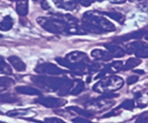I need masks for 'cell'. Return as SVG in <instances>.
<instances>
[{"mask_svg": "<svg viewBox=\"0 0 148 123\" xmlns=\"http://www.w3.org/2000/svg\"><path fill=\"white\" fill-rule=\"evenodd\" d=\"M141 63H142V61L138 59V58H129V59H128V61H126L124 66H123V71H128V70L132 69V68H134V67L139 66Z\"/></svg>", "mask_w": 148, "mask_h": 123, "instance_id": "18", "label": "cell"}, {"mask_svg": "<svg viewBox=\"0 0 148 123\" xmlns=\"http://www.w3.org/2000/svg\"><path fill=\"white\" fill-rule=\"evenodd\" d=\"M68 109L72 110V111H75V112H76L77 114L84 116V117H86V118H89V117H91L92 116V114L89 112V111H86V110L84 109H82V108L77 106H70L69 108H68Z\"/></svg>", "mask_w": 148, "mask_h": 123, "instance_id": "21", "label": "cell"}, {"mask_svg": "<svg viewBox=\"0 0 148 123\" xmlns=\"http://www.w3.org/2000/svg\"><path fill=\"white\" fill-rule=\"evenodd\" d=\"M10 1H18V0H10Z\"/></svg>", "mask_w": 148, "mask_h": 123, "instance_id": "39", "label": "cell"}, {"mask_svg": "<svg viewBox=\"0 0 148 123\" xmlns=\"http://www.w3.org/2000/svg\"><path fill=\"white\" fill-rule=\"evenodd\" d=\"M126 1V0H110V2L114 4H123Z\"/></svg>", "mask_w": 148, "mask_h": 123, "instance_id": "34", "label": "cell"}, {"mask_svg": "<svg viewBox=\"0 0 148 123\" xmlns=\"http://www.w3.org/2000/svg\"><path fill=\"white\" fill-rule=\"evenodd\" d=\"M133 72L136 73V74H145V71H144V70H141V69L134 70Z\"/></svg>", "mask_w": 148, "mask_h": 123, "instance_id": "35", "label": "cell"}, {"mask_svg": "<svg viewBox=\"0 0 148 123\" xmlns=\"http://www.w3.org/2000/svg\"><path fill=\"white\" fill-rule=\"evenodd\" d=\"M31 80L34 83L42 88H47L50 91H57L60 88L65 79L60 78H50L47 77H33Z\"/></svg>", "mask_w": 148, "mask_h": 123, "instance_id": "4", "label": "cell"}, {"mask_svg": "<svg viewBox=\"0 0 148 123\" xmlns=\"http://www.w3.org/2000/svg\"><path fill=\"white\" fill-rule=\"evenodd\" d=\"M41 5H42V8L44 10H49V5L48 4V2H47L46 0H42V2H41Z\"/></svg>", "mask_w": 148, "mask_h": 123, "instance_id": "33", "label": "cell"}, {"mask_svg": "<svg viewBox=\"0 0 148 123\" xmlns=\"http://www.w3.org/2000/svg\"><path fill=\"white\" fill-rule=\"evenodd\" d=\"M91 55L95 59L103 60V61H109L113 58L110 53H107L106 51L99 49H95L92 50L91 52Z\"/></svg>", "mask_w": 148, "mask_h": 123, "instance_id": "14", "label": "cell"}, {"mask_svg": "<svg viewBox=\"0 0 148 123\" xmlns=\"http://www.w3.org/2000/svg\"><path fill=\"white\" fill-rule=\"evenodd\" d=\"M104 46L106 48L109 50L110 54L112 57H115V58H121V57L124 56L126 51L123 50L121 47L118 46V45H113V44H105Z\"/></svg>", "mask_w": 148, "mask_h": 123, "instance_id": "12", "label": "cell"}, {"mask_svg": "<svg viewBox=\"0 0 148 123\" xmlns=\"http://www.w3.org/2000/svg\"><path fill=\"white\" fill-rule=\"evenodd\" d=\"M14 84V81L8 77H0V87L2 88H8Z\"/></svg>", "mask_w": 148, "mask_h": 123, "instance_id": "25", "label": "cell"}, {"mask_svg": "<svg viewBox=\"0 0 148 123\" xmlns=\"http://www.w3.org/2000/svg\"><path fill=\"white\" fill-rule=\"evenodd\" d=\"M35 71L37 73H44L51 75H59L63 73V70L51 63H45L40 64L35 68Z\"/></svg>", "mask_w": 148, "mask_h": 123, "instance_id": "7", "label": "cell"}, {"mask_svg": "<svg viewBox=\"0 0 148 123\" xmlns=\"http://www.w3.org/2000/svg\"><path fill=\"white\" fill-rule=\"evenodd\" d=\"M36 102L47 108H58L65 106L67 101L62 98H53V97H40L36 99Z\"/></svg>", "mask_w": 148, "mask_h": 123, "instance_id": "6", "label": "cell"}, {"mask_svg": "<svg viewBox=\"0 0 148 123\" xmlns=\"http://www.w3.org/2000/svg\"><path fill=\"white\" fill-rule=\"evenodd\" d=\"M146 106H147V104H138V107H139V108H145V107Z\"/></svg>", "mask_w": 148, "mask_h": 123, "instance_id": "37", "label": "cell"}, {"mask_svg": "<svg viewBox=\"0 0 148 123\" xmlns=\"http://www.w3.org/2000/svg\"><path fill=\"white\" fill-rule=\"evenodd\" d=\"M103 78V77H102ZM124 81L121 77L116 76L105 77L93 87V91L97 93H111L117 91L123 87Z\"/></svg>", "mask_w": 148, "mask_h": 123, "instance_id": "3", "label": "cell"}, {"mask_svg": "<svg viewBox=\"0 0 148 123\" xmlns=\"http://www.w3.org/2000/svg\"><path fill=\"white\" fill-rule=\"evenodd\" d=\"M102 68V65L99 64H94L89 67V70L92 71H99Z\"/></svg>", "mask_w": 148, "mask_h": 123, "instance_id": "30", "label": "cell"}, {"mask_svg": "<svg viewBox=\"0 0 148 123\" xmlns=\"http://www.w3.org/2000/svg\"><path fill=\"white\" fill-rule=\"evenodd\" d=\"M105 15L110 18L111 19L115 20L116 21L119 22V23H123L125 21V18L121 13L116 12H104Z\"/></svg>", "mask_w": 148, "mask_h": 123, "instance_id": "19", "label": "cell"}, {"mask_svg": "<svg viewBox=\"0 0 148 123\" xmlns=\"http://www.w3.org/2000/svg\"><path fill=\"white\" fill-rule=\"evenodd\" d=\"M17 12L21 16H25L28 12V0H18L16 4Z\"/></svg>", "mask_w": 148, "mask_h": 123, "instance_id": "15", "label": "cell"}, {"mask_svg": "<svg viewBox=\"0 0 148 123\" xmlns=\"http://www.w3.org/2000/svg\"><path fill=\"white\" fill-rule=\"evenodd\" d=\"M53 1L57 7L66 10H73L77 8L76 0H53Z\"/></svg>", "mask_w": 148, "mask_h": 123, "instance_id": "9", "label": "cell"}, {"mask_svg": "<svg viewBox=\"0 0 148 123\" xmlns=\"http://www.w3.org/2000/svg\"><path fill=\"white\" fill-rule=\"evenodd\" d=\"M145 39H147V41H148V34H147V35H146V36H145Z\"/></svg>", "mask_w": 148, "mask_h": 123, "instance_id": "38", "label": "cell"}, {"mask_svg": "<svg viewBox=\"0 0 148 123\" xmlns=\"http://www.w3.org/2000/svg\"><path fill=\"white\" fill-rule=\"evenodd\" d=\"M146 31H143V30H139V31H134V32L130 33V34H126V35H123L121 37H118L116 39V41L118 42H126L130 39H138L142 38V37L145 35Z\"/></svg>", "mask_w": 148, "mask_h": 123, "instance_id": "10", "label": "cell"}, {"mask_svg": "<svg viewBox=\"0 0 148 123\" xmlns=\"http://www.w3.org/2000/svg\"><path fill=\"white\" fill-rule=\"evenodd\" d=\"M0 100L2 101V102L5 103H15L18 101V98H16L15 96H14L13 95H11V94H1L0 95Z\"/></svg>", "mask_w": 148, "mask_h": 123, "instance_id": "22", "label": "cell"}, {"mask_svg": "<svg viewBox=\"0 0 148 123\" xmlns=\"http://www.w3.org/2000/svg\"><path fill=\"white\" fill-rule=\"evenodd\" d=\"M45 121L47 122H64L63 120H60V119L56 118V117H52V118H46Z\"/></svg>", "mask_w": 148, "mask_h": 123, "instance_id": "31", "label": "cell"}, {"mask_svg": "<svg viewBox=\"0 0 148 123\" xmlns=\"http://www.w3.org/2000/svg\"><path fill=\"white\" fill-rule=\"evenodd\" d=\"M82 28L85 31L94 33L102 34L105 31H114L116 28L113 23L107 20L106 18L96 15L92 12H85L83 18Z\"/></svg>", "mask_w": 148, "mask_h": 123, "instance_id": "1", "label": "cell"}, {"mask_svg": "<svg viewBox=\"0 0 148 123\" xmlns=\"http://www.w3.org/2000/svg\"><path fill=\"white\" fill-rule=\"evenodd\" d=\"M142 96V94H141L140 92H137L136 93H135V98H139Z\"/></svg>", "mask_w": 148, "mask_h": 123, "instance_id": "36", "label": "cell"}, {"mask_svg": "<svg viewBox=\"0 0 148 123\" xmlns=\"http://www.w3.org/2000/svg\"><path fill=\"white\" fill-rule=\"evenodd\" d=\"M25 111V110H13V111H9L8 113V116H10V117H14V116H18V115H21V114H25V113H23Z\"/></svg>", "mask_w": 148, "mask_h": 123, "instance_id": "27", "label": "cell"}, {"mask_svg": "<svg viewBox=\"0 0 148 123\" xmlns=\"http://www.w3.org/2000/svg\"><path fill=\"white\" fill-rule=\"evenodd\" d=\"M15 91L18 93L25 94V95H41V92L39 90H37L36 88H34L30 86H18L15 88Z\"/></svg>", "mask_w": 148, "mask_h": 123, "instance_id": "13", "label": "cell"}, {"mask_svg": "<svg viewBox=\"0 0 148 123\" xmlns=\"http://www.w3.org/2000/svg\"><path fill=\"white\" fill-rule=\"evenodd\" d=\"M135 107L134 101L133 100L128 99L126 100V101H123L120 106H119L118 108H116L117 109H119V108H124V109L126 110H132Z\"/></svg>", "mask_w": 148, "mask_h": 123, "instance_id": "23", "label": "cell"}, {"mask_svg": "<svg viewBox=\"0 0 148 123\" xmlns=\"http://www.w3.org/2000/svg\"><path fill=\"white\" fill-rule=\"evenodd\" d=\"M123 67V63L122 61H115V62L111 63L110 65H108L103 71L98 76H97L96 78H102L107 73H110V74H113L117 71H119Z\"/></svg>", "mask_w": 148, "mask_h": 123, "instance_id": "8", "label": "cell"}, {"mask_svg": "<svg viewBox=\"0 0 148 123\" xmlns=\"http://www.w3.org/2000/svg\"><path fill=\"white\" fill-rule=\"evenodd\" d=\"M0 74H12V69L8 64H7L3 60H0Z\"/></svg>", "mask_w": 148, "mask_h": 123, "instance_id": "24", "label": "cell"}, {"mask_svg": "<svg viewBox=\"0 0 148 123\" xmlns=\"http://www.w3.org/2000/svg\"><path fill=\"white\" fill-rule=\"evenodd\" d=\"M148 120V111H145V112L142 113L138 119L136 120V122H145Z\"/></svg>", "mask_w": 148, "mask_h": 123, "instance_id": "26", "label": "cell"}, {"mask_svg": "<svg viewBox=\"0 0 148 123\" xmlns=\"http://www.w3.org/2000/svg\"><path fill=\"white\" fill-rule=\"evenodd\" d=\"M13 26V21L10 15H7L4 18L2 21L0 22V30L7 31L10 30Z\"/></svg>", "mask_w": 148, "mask_h": 123, "instance_id": "17", "label": "cell"}, {"mask_svg": "<svg viewBox=\"0 0 148 123\" xmlns=\"http://www.w3.org/2000/svg\"><path fill=\"white\" fill-rule=\"evenodd\" d=\"M90 103L92 106V108H97V110L98 108V109H100V111H104V110L110 108V106H113L114 104V103L109 104L108 101H104L102 100H100V98L95 100V101H91Z\"/></svg>", "mask_w": 148, "mask_h": 123, "instance_id": "16", "label": "cell"}, {"mask_svg": "<svg viewBox=\"0 0 148 123\" xmlns=\"http://www.w3.org/2000/svg\"><path fill=\"white\" fill-rule=\"evenodd\" d=\"M84 90V83L82 81H81V80H78L77 85H76L75 88L71 90L70 94L73 95H77L80 94Z\"/></svg>", "mask_w": 148, "mask_h": 123, "instance_id": "20", "label": "cell"}, {"mask_svg": "<svg viewBox=\"0 0 148 123\" xmlns=\"http://www.w3.org/2000/svg\"><path fill=\"white\" fill-rule=\"evenodd\" d=\"M139 80V77L138 76H136V75H133V76H131V77H129V78L127 79V84L129 85H133V84H135L136 82Z\"/></svg>", "mask_w": 148, "mask_h": 123, "instance_id": "28", "label": "cell"}, {"mask_svg": "<svg viewBox=\"0 0 148 123\" xmlns=\"http://www.w3.org/2000/svg\"><path fill=\"white\" fill-rule=\"evenodd\" d=\"M8 61L14 68L18 71H24L26 69L25 63L16 55H11L8 58Z\"/></svg>", "mask_w": 148, "mask_h": 123, "instance_id": "11", "label": "cell"}, {"mask_svg": "<svg viewBox=\"0 0 148 123\" xmlns=\"http://www.w3.org/2000/svg\"><path fill=\"white\" fill-rule=\"evenodd\" d=\"M77 2H79V3L82 5L84 7H89L90 6L91 4L93 3L95 0H76Z\"/></svg>", "mask_w": 148, "mask_h": 123, "instance_id": "29", "label": "cell"}, {"mask_svg": "<svg viewBox=\"0 0 148 123\" xmlns=\"http://www.w3.org/2000/svg\"><path fill=\"white\" fill-rule=\"evenodd\" d=\"M37 23L41 27L53 34H68L70 26L61 18H49L39 17L36 19Z\"/></svg>", "mask_w": 148, "mask_h": 123, "instance_id": "2", "label": "cell"}, {"mask_svg": "<svg viewBox=\"0 0 148 123\" xmlns=\"http://www.w3.org/2000/svg\"><path fill=\"white\" fill-rule=\"evenodd\" d=\"M126 52L129 54L134 53L139 58H148V44L142 42H134L126 46Z\"/></svg>", "mask_w": 148, "mask_h": 123, "instance_id": "5", "label": "cell"}, {"mask_svg": "<svg viewBox=\"0 0 148 123\" xmlns=\"http://www.w3.org/2000/svg\"><path fill=\"white\" fill-rule=\"evenodd\" d=\"M73 122H84V123H89V122H91L89 120H86V119H82V118H80V117H77V118H75L74 120H72Z\"/></svg>", "mask_w": 148, "mask_h": 123, "instance_id": "32", "label": "cell"}]
</instances>
